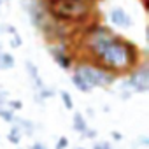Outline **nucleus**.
<instances>
[{"label":"nucleus","instance_id":"1","mask_svg":"<svg viewBox=\"0 0 149 149\" xmlns=\"http://www.w3.org/2000/svg\"><path fill=\"white\" fill-rule=\"evenodd\" d=\"M76 39L77 42L74 44L79 58L95 61L116 77L126 76L144 60L140 47L133 40L116 33L111 26L100 23L98 19L81 26Z\"/></svg>","mask_w":149,"mask_h":149},{"label":"nucleus","instance_id":"2","mask_svg":"<svg viewBox=\"0 0 149 149\" xmlns=\"http://www.w3.org/2000/svg\"><path fill=\"white\" fill-rule=\"evenodd\" d=\"M44 7L51 19L81 28L95 19V0H44Z\"/></svg>","mask_w":149,"mask_h":149},{"label":"nucleus","instance_id":"3","mask_svg":"<svg viewBox=\"0 0 149 149\" xmlns=\"http://www.w3.org/2000/svg\"><path fill=\"white\" fill-rule=\"evenodd\" d=\"M72 70L77 72L91 90H95V88H104L105 90V88L116 84V81L119 79L114 74H111L109 70L102 68L100 65H97L95 61L86 60V58H77Z\"/></svg>","mask_w":149,"mask_h":149},{"label":"nucleus","instance_id":"4","mask_svg":"<svg viewBox=\"0 0 149 149\" xmlns=\"http://www.w3.org/2000/svg\"><path fill=\"white\" fill-rule=\"evenodd\" d=\"M47 53L51 54L53 61L65 72L74 68V63L77 60V49L74 42H53L47 44Z\"/></svg>","mask_w":149,"mask_h":149},{"label":"nucleus","instance_id":"5","mask_svg":"<svg viewBox=\"0 0 149 149\" xmlns=\"http://www.w3.org/2000/svg\"><path fill=\"white\" fill-rule=\"evenodd\" d=\"M125 83L121 86V90H128L132 95H142L149 91V67L147 63L142 60L133 70H130L126 76H125Z\"/></svg>","mask_w":149,"mask_h":149},{"label":"nucleus","instance_id":"6","mask_svg":"<svg viewBox=\"0 0 149 149\" xmlns=\"http://www.w3.org/2000/svg\"><path fill=\"white\" fill-rule=\"evenodd\" d=\"M109 21L116 26V28H130L133 25L132 16L123 9V7H112L109 11Z\"/></svg>","mask_w":149,"mask_h":149},{"label":"nucleus","instance_id":"7","mask_svg":"<svg viewBox=\"0 0 149 149\" xmlns=\"http://www.w3.org/2000/svg\"><path fill=\"white\" fill-rule=\"evenodd\" d=\"M25 68H26V74H28V77H30L32 86H33L35 91H39L40 88L46 86L44 81H42V77H40V74H39V67H37L32 60H26V61H25Z\"/></svg>","mask_w":149,"mask_h":149},{"label":"nucleus","instance_id":"8","mask_svg":"<svg viewBox=\"0 0 149 149\" xmlns=\"http://www.w3.org/2000/svg\"><path fill=\"white\" fill-rule=\"evenodd\" d=\"M14 125L21 130L23 135H28V137H32V135L35 133V130H37V123H33V121L28 119V118H19V116H16V118H14Z\"/></svg>","mask_w":149,"mask_h":149},{"label":"nucleus","instance_id":"9","mask_svg":"<svg viewBox=\"0 0 149 149\" xmlns=\"http://www.w3.org/2000/svg\"><path fill=\"white\" fill-rule=\"evenodd\" d=\"M72 130L83 135L86 130H88V123H86V118L81 114V112H74L72 114Z\"/></svg>","mask_w":149,"mask_h":149},{"label":"nucleus","instance_id":"10","mask_svg":"<svg viewBox=\"0 0 149 149\" xmlns=\"http://www.w3.org/2000/svg\"><path fill=\"white\" fill-rule=\"evenodd\" d=\"M70 79H72V84H74V88H76V90H79L81 93H91L93 90L86 84V81L79 76V74L77 72H72V76H70Z\"/></svg>","mask_w":149,"mask_h":149},{"label":"nucleus","instance_id":"11","mask_svg":"<svg viewBox=\"0 0 149 149\" xmlns=\"http://www.w3.org/2000/svg\"><path fill=\"white\" fill-rule=\"evenodd\" d=\"M14 65H16V60L11 53L0 51V70H11L14 68Z\"/></svg>","mask_w":149,"mask_h":149},{"label":"nucleus","instance_id":"12","mask_svg":"<svg viewBox=\"0 0 149 149\" xmlns=\"http://www.w3.org/2000/svg\"><path fill=\"white\" fill-rule=\"evenodd\" d=\"M7 140H9L11 144H14V146H19L21 140H23V133H21V130H19L14 123L11 125L9 132H7Z\"/></svg>","mask_w":149,"mask_h":149},{"label":"nucleus","instance_id":"13","mask_svg":"<svg viewBox=\"0 0 149 149\" xmlns=\"http://www.w3.org/2000/svg\"><path fill=\"white\" fill-rule=\"evenodd\" d=\"M14 118H16V112L11 111L7 105H2V107H0V119H2L4 123L13 125V123H14Z\"/></svg>","mask_w":149,"mask_h":149},{"label":"nucleus","instance_id":"14","mask_svg":"<svg viewBox=\"0 0 149 149\" xmlns=\"http://www.w3.org/2000/svg\"><path fill=\"white\" fill-rule=\"evenodd\" d=\"M60 98H61V104L65 105L67 111H74V100H72V95L67 90H61L60 91Z\"/></svg>","mask_w":149,"mask_h":149},{"label":"nucleus","instance_id":"15","mask_svg":"<svg viewBox=\"0 0 149 149\" xmlns=\"http://www.w3.org/2000/svg\"><path fill=\"white\" fill-rule=\"evenodd\" d=\"M54 93H56V90H54V88H51V86H44V88H40L39 91H35V95H39L44 102H46L47 98H51Z\"/></svg>","mask_w":149,"mask_h":149},{"label":"nucleus","instance_id":"16","mask_svg":"<svg viewBox=\"0 0 149 149\" xmlns=\"http://www.w3.org/2000/svg\"><path fill=\"white\" fill-rule=\"evenodd\" d=\"M9 46H11L13 49H18V47H21V46H23V37H21L19 33H14V35H11V39H9Z\"/></svg>","mask_w":149,"mask_h":149},{"label":"nucleus","instance_id":"17","mask_svg":"<svg viewBox=\"0 0 149 149\" xmlns=\"http://www.w3.org/2000/svg\"><path fill=\"white\" fill-rule=\"evenodd\" d=\"M6 105H7L11 111H14V112H18V111H21V109H23V102H21V100H18V98H9Z\"/></svg>","mask_w":149,"mask_h":149},{"label":"nucleus","instance_id":"18","mask_svg":"<svg viewBox=\"0 0 149 149\" xmlns=\"http://www.w3.org/2000/svg\"><path fill=\"white\" fill-rule=\"evenodd\" d=\"M11 98V95H9V91L2 86V84H0V107H2V105H6L7 104V100Z\"/></svg>","mask_w":149,"mask_h":149},{"label":"nucleus","instance_id":"19","mask_svg":"<svg viewBox=\"0 0 149 149\" xmlns=\"http://www.w3.org/2000/svg\"><path fill=\"white\" fill-rule=\"evenodd\" d=\"M68 147V139L63 135V137H60L58 140H56V144H54V149H67Z\"/></svg>","mask_w":149,"mask_h":149},{"label":"nucleus","instance_id":"20","mask_svg":"<svg viewBox=\"0 0 149 149\" xmlns=\"http://www.w3.org/2000/svg\"><path fill=\"white\" fill-rule=\"evenodd\" d=\"M97 135H98V132L88 126V130H86V132H84V133H83L81 137H84V139H91V140H93V139H97Z\"/></svg>","mask_w":149,"mask_h":149},{"label":"nucleus","instance_id":"21","mask_svg":"<svg viewBox=\"0 0 149 149\" xmlns=\"http://www.w3.org/2000/svg\"><path fill=\"white\" fill-rule=\"evenodd\" d=\"M93 149H112V146L107 140H100V142H95L93 144Z\"/></svg>","mask_w":149,"mask_h":149},{"label":"nucleus","instance_id":"22","mask_svg":"<svg viewBox=\"0 0 149 149\" xmlns=\"http://www.w3.org/2000/svg\"><path fill=\"white\" fill-rule=\"evenodd\" d=\"M111 137H112L114 140H118V142H119V140H123V135H121L119 132H111Z\"/></svg>","mask_w":149,"mask_h":149},{"label":"nucleus","instance_id":"23","mask_svg":"<svg viewBox=\"0 0 149 149\" xmlns=\"http://www.w3.org/2000/svg\"><path fill=\"white\" fill-rule=\"evenodd\" d=\"M30 149H47V147H46V146H44L42 142H33Z\"/></svg>","mask_w":149,"mask_h":149},{"label":"nucleus","instance_id":"24","mask_svg":"<svg viewBox=\"0 0 149 149\" xmlns=\"http://www.w3.org/2000/svg\"><path fill=\"white\" fill-rule=\"evenodd\" d=\"M139 144H140V146H149V140H147V137H146V135H142V137L139 139Z\"/></svg>","mask_w":149,"mask_h":149},{"label":"nucleus","instance_id":"25","mask_svg":"<svg viewBox=\"0 0 149 149\" xmlns=\"http://www.w3.org/2000/svg\"><path fill=\"white\" fill-rule=\"evenodd\" d=\"M88 116H90V118H95V111H93V109H88Z\"/></svg>","mask_w":149,"mask_h":149},{"label":"nucleus","instance_id":"26","mask_svg":"<svg viewBox=\"0 0 149 149\" xmlns=\"http://www.w3.org/2000/svg\"><path fill=\"white\" fill-rule=\"evenodd\" d=\"M140 2L144 4V7H147V0H140Z\"/></svg>","mask_w":149,"mask_h":149},{"label":"nucleus","instance_id":"27","mask_svg":"<svg viewBox=\"0 0 149 149\" xmlns=\"http://www.w3.org/2000/svg\"><path fill=\"white\" fill-rule=\"evenodd\" d=\"M0 2H2V4H9V2H11V0H0Z\"/></svg>","mask_w":149,"mask_h":149},{"label":"nucleus","instance_id":"28","mask_svg":"<svg viewBox=\"0 0 149 149\" xmlns=\"http://www.w3.org/2000/svg\"><path fill=\"white\" fill-rule=\"evenodd\" d=\"M74 149H88V147H81V146H77V147H74Z\"/></svg>","mask_w":149,"mask_h":149},{"label":"nucleus","instance_id":"29","mask_svg":"<svg viewBox=\"0 0 149 149\" xmlns=\"http://www.w3.org/2000/svg\"><path fill=\"white\" fill-rule=\"evenodd\" d=\"M0 51H4V47H2V44H0Z\"/></svg>","mask_w":149,"mask_h":149},{"label":"nucleus","instance_id":"30","mask_svg":"<svg viewBox=\"0 0 149 149\" xmlns=\"http://www.w3.org/2000/svg\"><path fill=\"white\" fill-rule=\"evenodd\" d=\"M0 9H2V2H0Z\"/></svg>","mask_w":149,"mask_h":149},{"label":"nucleus","instance_id":"31","mask_svg":"<svg viewBox=\"0 0 149 149\" xmlns=\"http://www.w3.org/2000/svg\"><path fill=\"white\" fill-rule=\"evenodd\" d=\"M95 2H98V0H95Z\"/></svg>","mask_w":149,"mask_h":149}]
</instances>
